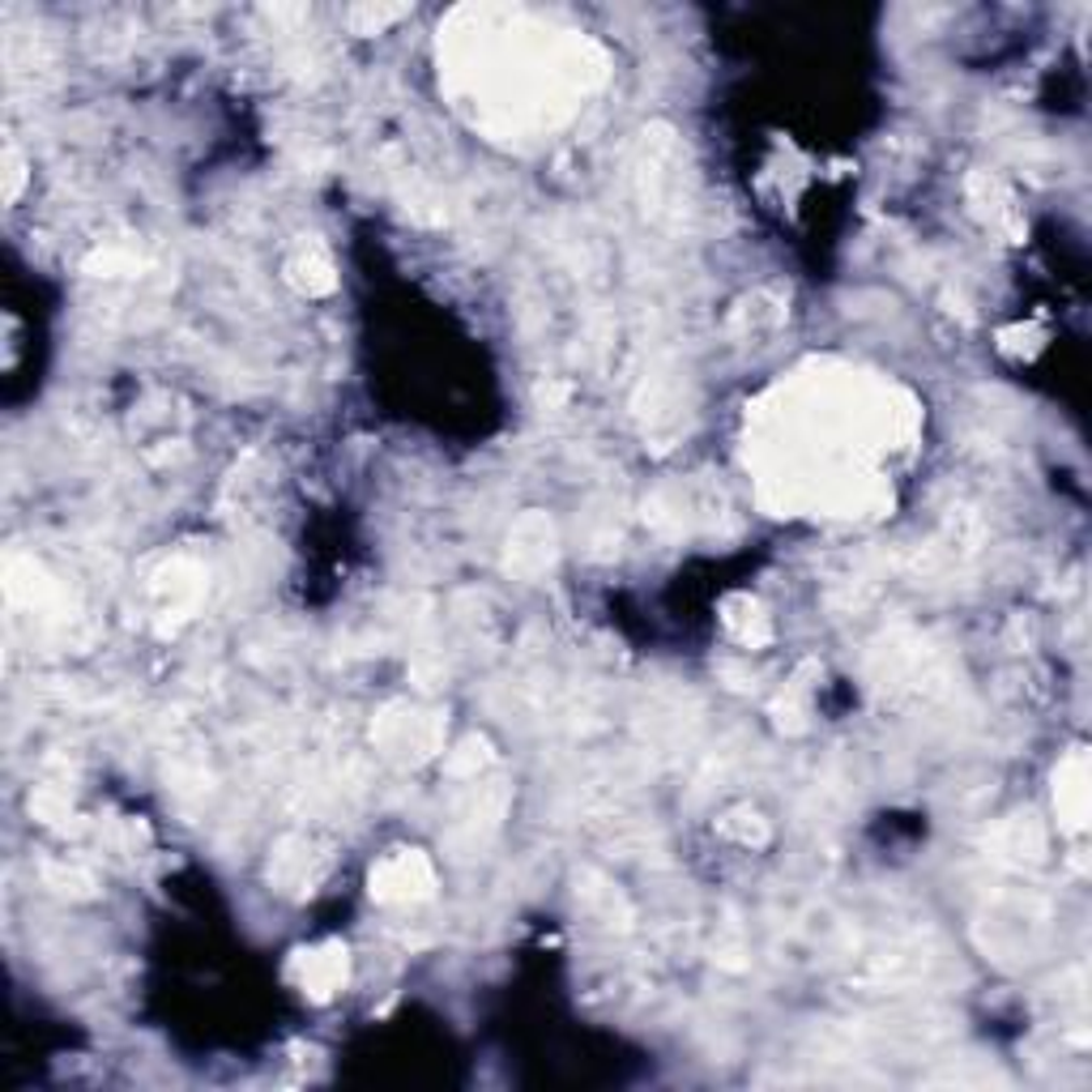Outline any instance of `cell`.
Instances as JSON below:
<instances>
[{
	"mask_svg": "<svg viewBox=\"0 0 1092 1092\" xmlns=\"http://www.w3.org/2000/svg\"><path fill=\"white\" fill-rule=\"evenodd\" d=\"M431 888V870L419 853H401V857H388L375 875H371V892L380 900H410V896H423Z\"/></svg>",
	"mask_w": 1092,
	"mask_h": 1092,
	"instance_id": "1",
	"label": "cell"
},
{
	"mask_svg": "<svg viewBox=\"0 0 1092 1092\" xmlns=\"http://www.w3.org/2000/svg\"><path fill=\"white\" fill-rule=\"evenodd\" d=\"M303 965H308L303 981H308L316 994H329V990L342 981V973H346V952H338V948H329V952H312Z\"/></svg>",
	"mask_w": 1092,
	"mask_h": 1092,
	"instance_id": "2",
	"label": "cell"
},
{
	"mask_svg": "<svg viewBox=\"0 0 1092 1092\" xmlns=\"http://www.w3.org/2000/svg\"><path fill=\"white\" fill-rule=\"evenodd\" d=\"M393 17H401V9H355V13H351V22H371L375 30H380L384 22H393Z\"/></svg>",
	"mask_w": 1092,
	"mask_h": 1092,
	"instance_id": "3",
	"label": "cell"
}]
</instances>
